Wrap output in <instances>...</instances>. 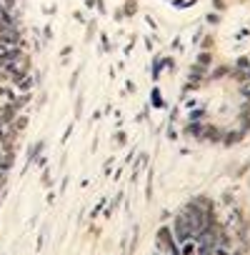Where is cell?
I'll use <instances>...</instances> for the list:
<instances>
[{
  "mask_svg": "<svg viewBox=\"0 0 250 255\" xmlns=\"http://www.w3.org/2000/svg\"><path fill=\"white\" fill-rule=\"evenodd\" d=\"M198 255H213V253H198Z\"/></svg>",
  "mask_w": 250,
  "mask_h": 255,
  "instance_id": "6da1fadb",
  "label": "cell"
},
{
  "mask_svg": "<svg viewBox=\"0 0 250 255\" xmlns=\"http://www.w3.org/2000/svg\"><path fill=\"white\" fill-rule=\"evenodd\" d=\"M158 255H160V253H158Z\"/></svg>",
  "mask_w": 250,
  "mask_h": 255,
  "instance_id": "7a4b0ae2",
  "label": "cell"
}]
</instances>
